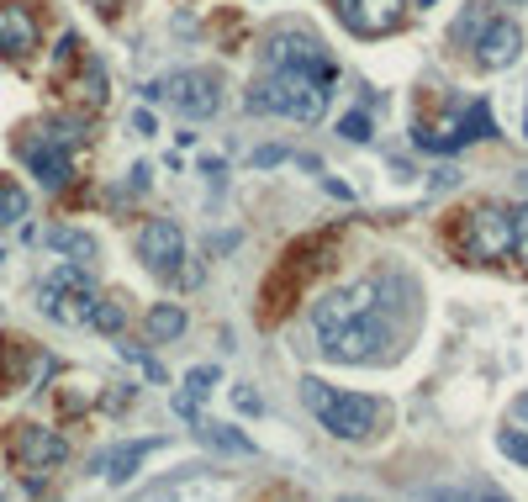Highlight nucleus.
Listing matches in <instances>:
<instances>
[{
    "mask_svg": "<svg viewBox=\"0 0 528 502\" xmlns=\"http://www.w3.org/2000/svg\"><path fill=\"white\" fill-rule=\"evenodd\" d=\"M16 466L22 471H59L64 460H69V444H64V434L59 429H43V423H22V429H16Z\"/></svg>",
    "mask_w": 528,
    "mask_h": 502,
    "instance_id": "nucleus-12",
    "label": "nucleus"
},
{
    "mask_svg": "<svg viewBox=\"0 0 528 502\" xmlns=\"http://www.w3.org/2000/svg\"><path fill=\"white\" fill-rule=\"evenodd\" d=\"M37 48V11L27 0H6L0 6V53L6 59H27Z\"/></svg>",
    "mask_w": 528,
    "mask_h": 502,
    "instance_id": "nucleus-14",
    "label": "nucleus"
},
{
    "mask_svg": "<svg viewBox=\"0 0 528 502\" xmlns=\"http://www.w3.org/2000/svg\"><path fill=\"white\" fill-rule=\"evenodd\" d=\"M122 323H127V307H122V302H106V296H101V302L90 307V328H101V333H117Z\"/></svg>",
    "mask_w": 528,
    "mask_h": 502,
    "instance_id": "nucleus-23",
    "label": "nucleus"
},
{
    "mask_svg": "<svg viewBox=\"0 0 528 502\" xmlns=\"http://www.w3.org/2000/svg\"><path fill=\"white\" fill-rule=\"evenodd\" d=\"M386 291H391V281H381V275H365V281H349V286L328 291L323 302L312 307L317 333H328V328L349 323V318H365V312H375V307L386 302Z\"/></svg>",
    "mask_w": 528,
    "mask_h": 502,
    "instance_id": "nucleus-7",
    "label": "nucleus"
},
{
    "mask_svg": "<svg viewBox=\"0 0 528 502\" xmlns=\"http://www.w3.org/2000/svg\"><path fill=\"white\" fill-rule=\"evenodd\" d=\"M101 11H106V16H111V11H117V0H101Z\"/></svg>",
    "mask_w": 528,
    "mask_h": 502,
    "instance_id": "nucleus-30",
    "label": "nucleus"
},
{
    "mask_svg": "<svg viewBox=\"0 0 528 502\" xmlns=\"http://www.w3.org/2000/svg\"><path fill=\"white\" fill-rule=\"evenodd\" d=\"M148 101H169L185 117H217L222 111V74L212 69H175L169 80L148 85Z\"/></svg>",
    "mask_w": 528,
    "mask_h": 502,
    "instance_id": "nucleus-5",
    "label": "nucleus"
},
{
    "mask_svg": "<svg viewBox=\"0 0 528 502\" xmlns=\"http://www.w3.org/2000/svg\"><path fill=\"white\" fill-rule=\"evenodd\" d=\"M280 159H291L286 148H259V154H254V164H259V170H270V164H280Z\"/></svg>",
    "mask_w": 528,
    "mask_h": 502,
    "instance_id": "nucleus-28",
    "label": "nucleus"
},
{
    "mask_svg": "<svg viewBox=\"0 0 528 502\" xmlns=\"http://www.w3.org/2000/svg\"><path fill=\"white\" fill-rule=\"evenodd\" d=\"M201 444H212V450H228V455H254V439L238 434L233 423H196Z\"/></svg>",
    "mask_w": 528,
    "mask_h": 502,
    "instance_id": "nucleus-18",
    "label": "nucleus"
},
{
    "mask_svg": "<svg viewBox=\"0 0 528 502\" xmlns=\"http://www.w3.org/2000/svg\"><path fill=\"white\" fill-rule=\"evenodd\" d=\"M323 339V360L333 365H370V360H381V349L391 344V318H386V302L365 312V318H349V323H338L328 333H317Z\"/></svg>",
    "mask_w": 528,
    "mask_h": 502,
    "instance_id": "nucleus-3",
    "label": "nucleus"
},
{
    "mask_svg": "<svg viewBox=\"0 0 528 502\" xmlns=\"http://www.w3.org/2000/svg\"><path fill=\"white\" fill-rule=\"evenodd\" d=\"M513 228H518V249H513V254H523V259H528V207H518V212H513Z\"/></svg>",
    "mask_w": 528,
    "mask_h": 502,
    "instance_id": "nucleus-26",
    "label": "nucleus"
},
{
    "mask_svg": "<svg viewBox=\"0 0 528 502\" xmlns=\"http://www.w3.org/2000/svg\"><path fill=\"white\" fill-rule=\"evenodd\" d=\"M159 450H164V439H132V444H117L111 455H101L96 471L111 481V487H122V481L138 476V466H143L148 455H159Z\"/></svg>",
    "mask_w": 528,
    "mask_h": 502,
    "instance_id": "nucleus-15",
    "label": "nucleus"
},
{
    "mask_svg": "<svg viewBox=\"0 0 528 502\" xmlns=\"http://www.w3.org/2000/svg\"><path fill=\"white\" fill-rule=\"evenodd\" d=\"M507 6H523V0H507Z\"/></svg>",
    "mask_w": 528,
    "mask_h": 502,
    "instance_id": "nucleus-32",
    "label": "nucleus"
},
{
    "mask_svg": "<svg viewBox=\"0 0 528 502\" xmlns=\"http://www.w3.org/2000/svg\"><path fill=\"white\" fill-rule=\"evenodd\" d=\"M338 133H344L349 143H365L370 138V117H365V111H349V117L338 122Z\"/></svg>",
    "mask_w": 528,
    "mask_h": 502,
    "instance_id": "nucleus-25",
    "label": "nucleus"
},
{
    "mask_svg": "<svg viewBox=\"0 0 528 502\" xmlns=\"http://www.w3.org/2000/svg\"><path fill=\"white\" fill-rule=\"evenodd\" d=\"M37 244H48L59 254H74V265H90V259H96V238H90L85 228H48Z\"/></svg>",
    "mask_w": 528,
    "mask_h": 502,
    "instance_id": "nucleus-16",
    "label": "nucleus"
},
{
    "mask_svg": "<svg viewBox=\"0 0 528 502\" xmlns=\"http://www.w3.org/2000/svg\"><path fill=\"white\" fill-rule=\"evenodd\" d=\"M138 259L154 275H180L185 265V233L175 217H148L138 228Z\"/></svg>",
    "mask_w": 528,
    "mask_h": 502,
    "instance_id": "nucleus-10",
    "label": "nucleus"
},
{
    "mask_svg": "<svg viewBox=\"0 0 528 502\" xmlns=\"http://www.w3.org/2000/svg\"><path fill=\"white\" fill-rule=\"evenodd\" d=\"M513 423H518V429L528 434V392H523V397L513 402Z\"/></svg>",
    "mask_w": 528,
    "mask_h": 502,
    "instance_id": "nucleus-29",
    "label": "nucleus"
},
{
    "mask_svg": "<svg viewBox=\"0 0 528 502\" xmlns=\"http://www.w3.org/2000/svg\"><path fill=\"white\" fill-rule=\"evenodd\" d=\"M333 11L354 37H386L407 22V0H333Z\"/></svg>",
    "mask_w": 528,
    "mask_h": 502,
    "instance_id": "nucleus-11",
    "label": "nucleus"
},
{
    "mask_svg": "<svg viewBox=\"0 0 528 502\" xmlns=\"http://www.w3.org/2000/svg\"><path fill=\"white\" fill-rule=\"evenodd\" d=\"M476 502H502V497H476Z\"/></svg>",
    "mask_w": 528,
    "mask_h": 502,
    "instance_id": "nucleus-31",
    "label": "nucleus"
},
{
    "mask_svg": "<svg viewBox=\"0 0 528 502\" xmlns=\"http://www.w3.org/2000/svg\"><path fill=\"white\" fill-rule=\"evenodd\" d=\"M492 22V6H486V0H465V11H460V22H455V43H476V32Z\"/></svg>",
    "mask_w": 528,
    "mask_h": 502,
    "instance_id": "nucleus-21",
    "label": "nucleus"
},
{
    "mask_svg": "<svg viewBox=\"0 0 528 502\" xmlns=\"http://www.w3.org/2000/svg\"><path fill=\"white\" fill-rule=\"evenodd\" d=\"M32 212V201H27V191L16 180H6L0 175V228H16V222H22Z\"/></svg>",
    "mask_w": 528,
    "mask_h": 502,
    "instance_id": "nucleus-20",
    "label": "nucleus"
},
{
    "mask_svg": "<svg viewBox=\"0 0 528 502\" xmlns=\"http://www.w3.org/2000/svg\"><path fill=\"white\" fill-rule=\"evenodd\" d=\"M233 402H238V413H259V392H243V386H238V392H233Z\"/></svg>",
    "mask_w": 528,
    "mask_h": 502,
    "instance_id": "nucleus-27",
    "label": "nucleus"
},
{
    "mask_svg": "<svg viewBox=\"0 0 528 502\" xmlns=\"http://www.w3.org/2000/svg\"><path fill=\"white\" fill-rule=\"evenodd\" d=\"M497 444H502V455H507V460L528 466V434H523V429H502V434H497Z\"/></svg>",
    "mask_w": 528,
    "mask_h": 502,
    "instance_id": "nucleus-24",
    "label": "nucleus"
},
{
    "mask_svg": "<svg viewBox=\"0 0 528 502\" xmlns=\"http://www.w3.org/2000/svg\"><path fill=\"white\" fill-rule=\"evenodd\" d=\"M37 302H43V312L53 323H69V328H80V323H90V307L101 302V291H96V281H90V270L85 265H59L43 281V291H37Z\"/></svg>",
    "mask_w": 528,
    "mask_h": 502,
    "instance_id": "nucleus-4",
    "label": "nucleus"
},
{
    "mask_svg": "<svg viewBox=\"0 0 528 502\" xmlns=\"http://www.w3.org/2000/svg\"><path fill=\"white\" fill-rule=\"evenodd\" d=\"M117 355H122L127 365H138V370H143L148 381H159V386L169 381V376H164V365H159L154 355H148V349H138V344H117Z\"/></svg>",
    "mask_w": 528,
    "mask_h": 502,
    "instance_id": "nucleus-22",
    "label": "nucleus"
},
{
    "mask_svg": "<svg viewBox=\"0 0 528 502\" xmlns=\"http://www.w3.org/2000/svg\"><path fill=\"white\" fill-rule=\"evenodd\" d=\"M470 48H476L481 69H507V64H518V53H523V32H518V22H507V16H492Z\"/></svg>",
    "mask_w": 528,
    "mask_h": 502,
    "instance_id": "nucleus-13",
    "label": "nucleus"
},
{
    "mask_svg": "<svg viewBox=\"0 0 528 502\" xmlns=\"http://www.w3.org/2000/svg\"><path fill=\"white\" fill-rule=\"evenodd\" d=\"M217 381H222V370H217V365H196L191 376H185V392H180V402H175V407H180L185 418H196V402H201L206 392H212Z\"/></svg>",
    "mask_w": 528,
    "mask_h": 502,
    "instance_id": "nucleus-19",
    "label": "nucleus"
},
{
    "mask_svg": "<svg viewBox=\"0 0 528 502\" xmlns=\"http://www.w3.org/2000/svg\"><path fill=\"white\" fill-rule=\"evenodd\" d=\"M328 85H333V69H270L264 80L249 85L243 106L270 111V117H291V122H323Z\"/></svg>",
    "mask_w": 528,
    "mask_h": 502,
    "instance_id": "nucleus-1",
    "label": "nucleus"
},
{
    "mask_svg": "<svg viewBox=\"0 0 528 502\" xmlns=\"http://www.w3.org/2000/svg\"><path fill=\"white\" fill-rule=\"evenodd\" d=\"M301 402L312 407L317 423H323L333 439H349V444L375 439V434H381V423H386V402H375L365 392H338V386L317 381V376L301 381Z\"/></svg>",
    "mask_w": 528,
    "mask_h": 502,
    "instance_id": "nucleus-2",
    "label": "nucleus"
},
{
    "mask_svg": "<svg viewBox=\"0 0 528 502\" xmlns=\"http://www.w3.org/2000/svg\"><path fill=\"white\" fill-rule=\"evenodd\" d=\"M264 64L270 69H333V59L323 53V43L307 32V27H270L264 32Z\"/></svg>",
    "mask_w": 528,
    "mask_h": 502,
    "instance_id": "nucleus-8",
    "label": "nucleus"
},
{
    "mask_svg": "<svg viewBox=\"0 0 528 502\" xmlns=\"http://www.w3.org/2000/svg\"><path fill=\"white\" fill-rule=\"evenodd\" d=\"M143 333H148V344H169V339H180V333H185V307H180V302H159L154 312H148Z\"/></svg>",
    "mask_w": 528,
    "mask_h": 502,
    "instance_id": "nucleus-17",
    "label": "nucleus"
},
{
    "mask_svg": "<svg viewBox=\"0 0 528 502\" xmlns=\"http://www.w3.org/2000/svg\"><path fill=\"white\" fill-rule=\"evenodd\" d=\"M460 249L470 259H507L518 249V228H513V212L507 207H476L460 228Z\"/></svg>",
    "mask_w": 528,
    "mask_h": 502,
    "instance_id": "nucleus-6",
    "label": "nucleus"
},
{
    "mask_svg": "<svg viewBox=\"0 0 528 502\" xmlns=\"http://www.w3.org/2000/svg\"><path fill=\"white\" fill-rule=\"evenodd\" d=\"M16 154L27 159V170L37 175V185H43V191H64L69 175H74V159H69L74 148H69L64 138H53V133H48V122L37 127L32 138L16 143Z\"/></svg>",
    "mask_w": 528,
    "mask_h": 502,
    "instance_id": "nucleus-9",
    "label": "nucleus"
}]
</instances>
